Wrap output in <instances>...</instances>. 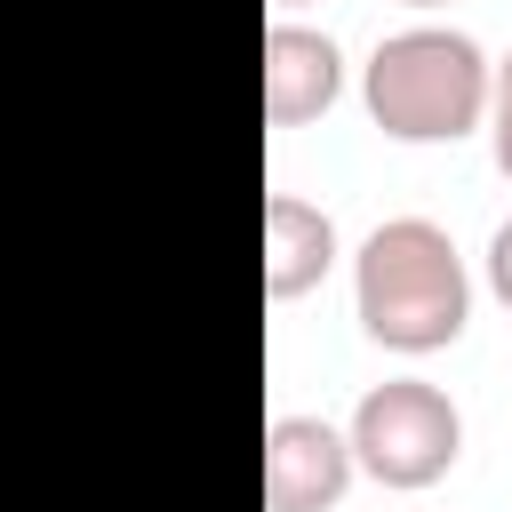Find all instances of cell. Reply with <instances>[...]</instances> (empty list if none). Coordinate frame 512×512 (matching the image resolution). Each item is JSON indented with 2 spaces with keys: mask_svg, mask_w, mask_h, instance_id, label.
I'll use <instances>...</instances> for the list:
<instances>
[{
  "mask_svg": "<svg viewBox=\"0 0 512 512\" xmlns=\"http://www.w3.org/2000/svg\"><path fill=\"white\" fill-rule=\"evenodd\" d=\"M352 304H360V328L384 352H408L416 360V352H440V344L464 336L472 280H464L456 240L432 216H392L352 256Z\"/></svg>",
  "mask_w": 512,
  "mask_h": 512,
  "instance_id": "obj_1",
  "label": "cell"
},
{
  "mask_svg": "<svg viewBox=\"0 0 512 512\" xmlns=\"http://www.w3.org/2000/svg\"><path fill=\"white\" fill-rule=\"evenodd\" d=\"M488 88H496V64L456 24H408V32L376 40V56L360 72L368 120L384 136H400V144H456V136H472L488 120Z\"/></svg>",
  "mask_w": 512,
  "mask_h": 512,
  "instance_id": "obj_2",
  "label": "cell"
},
{
  "mask_svg": "<svg viewBox=\"0 0 512 512\" xmlns=\"http://www.w3.org/2000/svg\"><path fill=\"white\" fill-rule=\"evenodd\" d=\"M464 456V416L440 384L424 376H392L376 392H360L352 408V464L384 488H432L448 480V464Z\"/></svg>",
  "mask_w": 512,
  "mask_h": 512,
  "instance_id": "obj_3",
  "label": "cell"
},
{
  "mask_svg": "<svg viewBox=\"0 0 512 512\" xmlns=\"http://www.w3.org/2000/svg\"><path fill=\"white\" fill-rule=\"evenodd\" d=\"M352 488V432L320 416L264 424V512H328Z\"/></svg>",
  "mask_w": 512,
  "mask_h": 512,
  "instance_id": "obj_4",
  "label": "cell"
},
{
  "mask_svg": "<svg viewBox=\"0 0 512 512\" xmlns=\"http://www.w3.org/2000/svg\"><path fill=\"white\" fill-rule=\"evenodd\" d=\"M336 88H344L336 40L280 16V24L264 32V120H272V128H304V120H320V112L336 104Z\"/></svg>",
  "mask_w": 512,
  "mask_h": 512,
  "instance_id": "obj_5",
  "label": "cell"
},
{
  "mask_svg": "<svg viewBox=\"0 0 512 512\" xmlns=\"http://www.w3.org/2000/svg\"><path fill=\"white\" fill-rule=\"evenodd\" d=\"M328 264H336V224H328L312 200L272 192V200H264V296L288 304V296L320 288Z\"/></svg>",
  "mask_w": 512,
  "mask_h": 512,
  "instance_id": "obj_6",
  "label": "cell"
},
{
  "mask_svg": "<svg viewBox=\"0 0 512 512\" xmlns=\"http://www.w3.org/2000/svg\"><path fill=\"white\" fill-rule=\"evenodd\" d=\"M488 136H496V168L512 176V56L496 64V88H488Z\"/></svg>",
  "mask_w": 512,
  "mask_h": 512,
  "instance_id": "obj_7",
  "label": "cell"
},
{
  "mask_svg": "<svg viewBox=\"0 0 512 512\" xmlns=\"http://www.w3.org/2000/svg\"><path fill=\"white\" fill-rule=\"evenodd\" d=\"M488 288L512 304V216L496 224V240H488Z\"/></svg>",
  "mask_w": 512,
  "mask_h": 512,
  "instance_id": "obj_8",
  "label": "cell"
},
{
  "mask_svg": "<svg viewBox=\"0 0 512 512\" xmlns=\"http://www.w3.org/2000/svg\"><path fill=\"white\" fill-rule=\"evenodd\" d=\"M408 8H448V0H408Z\"/></svg>",
  "mask_w": 512,
  "mask_h": 512,
  "instance_id": "obj_9",
  "label": "cell"
},
{
  "mask_svg": "<svg viewBox=\"0 0 512 512\" xmlns=\"http://www.w3.org/2000/svg\"><path fill=\"white\" fill-rule=\"evenodd\" d=\"M272 8H304V0H272Z\"/></svg>",
  "mask_w": 512,
  "mask_h": 512,
  "instance_id": "obj_10",
  "label": "cell"
}]
</instances>
